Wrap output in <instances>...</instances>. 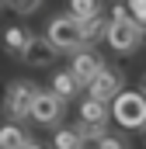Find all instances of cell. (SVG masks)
Masks as SVG:
<instances>
[{
	"mask_svg": "<svg viewBox=\"0 0 146 149\" xmlns=\"http://www.w3.org/2000/svg\"><path fill=\"white\" fill-rule=\"evenodd\" d=\"M143 38H146V31L129 17L125 3H115L111 7V17H108V35H105V42H108L115 52L129 56V52H139L143 49Z\"/></svg>",
	"mask_w": 146,
	"mask_h": 149,
	"instance_id": "6da1fadb",
	"label": "cell"
},
{
	"mask_svg": "<svg viewBox=\"0 0 146 149\" xmlns=\"http://www.w3.org/2000/svg\"><path fill=\"white\" fill-rule=\"evenodd\" d=\"M45 42L56 49V52H80V49H91L87 42H84V28L73 21L70 14H59V17H52L49 21V28H45Z\"/></svg>",
	"mask_w": 146,
	"mask_h": 149,
	"instance_id": "7a4b0ae2",
	"label": "cell"
},
{
	"mask_svg": "<svg viewBox=\"0 0 146 149\" xmlns=\"http://www.w3.org/2000/svg\"><path fill=\"white\" fill-rule=\"evenodd\" d=\"M111 118L122 128H146V94L143 90H122L111 101Z\"/></svg>",
	"mask_w": 146,
	"mask_h": 149,
	"instance_id": "3957f363",
	"label": "cell"
},
{
	"mask_svg": "<svg viewBox=\"0 0 146 149\" xmlns=\"http://www.w3.org/2000/svg\"><path fill=\"white\" fill-rule=\"evenodd\" d=\"M38 90H42V87L32 83V80H11V83H7V90H4V114L11 118V125H18V121L28 118L32 101H35Z\"/></svg>",
	"mask_w": 146,
	"mask_h": 149,
	"instance_id": "277c9868",
	"label": "cell"
},
{
	"mask_svg": "<svg viewBox=\"0 0 146 149\" xmlns=\"http://www.w3.org/2000/svg\"><path fill=\"white\" fill-rule=\"evenodd\" d=\"M125 90V73L118 70V66H111L105 63V70L91 80V87H87V97L91 101H101V104H111L118 94Z\"/></svg>",
	"mask_w": 146,
	"mask_h": 149,
	"instance_id": "5b68a950",
	"label": "cell"
},
{
	"mask_svg": "<svg viewBox=\"0 0 146 149\" xmlns=\"http://www.w3.org/2000/svg\"><path fill=\"white\" fill-rule=\"evenodd\" d=\"M63 111H66V104L52 94V90H38L35 101H32V111H28V118L35 121V125H42V128H56L59 121H63Z\"/></svg>",
	"mask_w": 146,
	"mask_h": 149,
	"instance_id": "8992f818",
	"label": "cell"
},
{
	"mask_svg": "<svg viewBox=\"0 0 146 149\" xmlns=\"http://www.w3.org/2000/svg\"><path fill=\"white\" fill-rule=\"evenodd\" d=\"M105 70V59L94 52V49H80L70 56V76L80 83V87H91V80Z\"/></svg>",
	"mask_w": 146,
	"mask_h": 149,
	"instance_id": "52a82bcc",
	"label": "cell"
},
{
	"mask_svg": "<svg viewBox=\"0 0 146 149\" xmlns=\"http://www.w3.org/2000/svg\"><path fill=\"white\" fill-rule=\"evenodd\" d=\"M52 59H56V49L45 42V35H35L32 42H28L25 56H21V63L32 66V70H45V66H52Z\"/></svg>",
	"mask_w": 146,
	"mask_h": 149,
	"instance_id": "ba28073f",
	"label": "cell"
},
{
	"mask_svg": "<svg viewBox=\"0 0 146 149\" xmlns=\"http://www.w3.org/2000/svg\"><path fill=\"white\" fill-rule=\"evenodd\" d=\"M108 118H111V108H108V104L91 101V97H84V101H80V125H91V128H108Z\"/></svg>",
	"mask_w": 146,
	"mask_h": 149,
	"instance_id": "9c48e42d",
	"label": "cell"
},
{
	"mask_svg": "<svg viewBox=\"0 0 146 149\" xmlns=\"http://www.w3.org/2000/svg\"><path fill=\"white\" fill-rule=\"evenodd\" d=\"M32 38H35V31H32V28H25V24H11V28L4 31V52H7V56H18V59H21Z\"/></svg>",
	"mask_w": 146,
	"mask_h": 149,
	"instance_id": "30bf717a",
	"label": "cell"
},
{
	"mask_svg": "<svg viewBox=\"0 0 146 149\" xmlns=\"http://www.w3.org/2000/svg\"><path fill=\"white\" fill-rule=\"evenodd\" d=\"M49 90H52L63 104H70V101L80 94V90H84V87H80V83L70 76V70H59V73H52V87H49Z\"/></svg>",
	"mask_w": 146,
	"mask_h": 149,
	"instance_id": "8fae6325",
	"label": "cell"
},
{
	"mask_svg": "<svg viewBox=\"0 0 146 149\" xmlns=\"http://www.w3.org/2000/svg\"><path fill=\"white\" fill-rule=\"evenodd\" d=\"M66 7H70V17L77 21V24H87L91 17L101 14V0H70Z\"/></svg>",
	"mask_w": 146,
	"mask_h": 149,
	"instance_id": "7c38bea8",
	"label": "cell"
},
{
	"mask_svg": "<svg viewBox=\"0 0 146 149\" xmlns=\"http://www.w3.org/2000/svg\"><path fill=\"white\" fill-rule=\"evenodd\" d=\"M52 149H87V142H84V135L77 128H56Z\"/></svg>",
	"mask_w": 146,
	"mask_h": 149,
	"instance_id": "4fadbf2b",
	"label": "cell"
},
{
	"mask_svg": "<svg viewBox=\"0 0 146 149\" xmlns=\"http://www.w3.org/2000/svg\"><path fill=\"white\" fill-rule=\"evenodd\" d=\"M25 142H28V135H25L21 125H4L0 128V149H25Z\"/></svg>",
	"mask_w": 146,
	"mask_h": 149,
	"instance_id": "5bb4252c",
	"label": "cell"
},
{
	"mask_svg": "<svg viewBox=\"0 0 146 149\" xmlns=\"http://www.w3.org/2000/svg\"><path fill=\"white\" fill-rule=\"evenodd\" d=\"M84 28V42L87 45H94V42H101V38L108 35V17L105 14H98V17H91L87 24H80Z\"/></svg>",
	"mask_w": 146,
	"mask_h": 149,
	"instance_id": "9a60e30c",
	"label": "cell"
},
{
	"mask_svg": "<svg viewBox=\"0 0 146 149\" xmlns=\"http://www.w3.org/2000/svg\"><path fill=\"white\" fill-rule=\"evenodd\" d=\"M125 10H129V17H132V21L146 31V0H129V3H125Z\"/></svg>",
	"mask_w": 146,
	"mask_h": 149,
	"instance_id": "2e32d148",
	"label": "cell"
},
{
	"mask_svg": "<svg viewBox=\"0 0 146 149\" xmlns=\"http://www.w3.org/2000/svg\"><path fill=\"white\" fill-rule=\"evenodd\" d=\"M11 10H18V14H35L38 7H42V0H4Z\"/></svg>",
	"mask_w": 146,
	"mask_h": 149,
	"instance_id": "e0dca14e",
	"label": "cell"
},
{
	"mask_svg": "<svg viewBox=\"0 0 146 149\" xmlns=\"http://www.w3.org/2000/svg\"><path fill=\"white\" fill-rule=\"evenodd\" d=\"M94 149H129V146H125L118 135H105V139H101V142H98Z\"/></svg>",
	"mask_w": 146,
	"mask_h": 149,
	"instance_id": "ac0fdd59",
	"label": "cell"
},
{
	"mask_svg": "<svg viewBox=\"0 0 146 149\" xmlns=\"http://www.w3.org/2000/svg\"><path fill=\"white\" fill-rule=\"evenodd\" d=\"M25 149H45V146H42V142H35V139H28V142H25Z\"/></svg>",
	"mask_w": 146,
	"mask_h": 149,
	"instance_id": "d6986e66",
	"label": "cell"
},
{
	"mask_svg": "<svg viewBox=\"0 0 146 149\" xmlns=\"http://www.w3.org/2000/svg\"><path fill=\"white\" fill-rule=\"evenodd\" d=\"M139 90H143V94H146V73H143V83H139Z\"/></svg>",
	"mask_w": 146,
	"mask_h": 149,
	"instance_id": "ffe728a7",
	"label": "cell"
},
{
	"mask_svg": "<svg viewBox=\"0 0 146 149\" xmlns=\"http://www.w3.org/2000/svg\"><path fill=\"white\" fill-rule=\"evenodd\" d=\"M0 3H4V0H0Z\"/></svg>",
	"mask_w": 146,
	"mask_h": 149,
	"instance_id": "44dd1931",
	"label": "cell"
},
{
	"mask_svg": "<svg viewBox=\"0 0 146 149\" xmlns=\"http://www.w3.org/2000/svg\"><path fill=\"white\" fill-rule=\"evenodd\" d=\"M143 132H146V128H143Z\"/></svg>",
	"mask_w": 146,
	"mask_h": 149,
	"instance_id": "7402d4cb",
	"label": "cell"
}]
</instances>
